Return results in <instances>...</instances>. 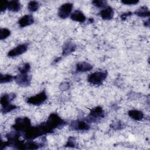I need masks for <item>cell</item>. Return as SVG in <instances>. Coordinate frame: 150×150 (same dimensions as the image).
Here are the masks:
<instances>
[{
  "label": "cell",
  "instance_id": "obj_1",
  "mask_svg": "<svg viewBox=\"0 0 150 150\" xmlns=\"http://www.w3.org/2000/svg\"><path fill=\"white\" fill-rule=\"evenodd\" d=\"M45 123L53 131L55 128H60L66 124V122L56 113L51 114Z\"/></svg>",
  "mask_w": 150,
  "mask_h": 150
},
{
  "label": "cell",
  "instance_id": "obj_2",
  "mask_svg": "<svg viewBox=\"0 0 150 150\" xmlns=\"http://www.w3.org/2000/svg\"><path fill=\"white\" fill-rule=\"evenodd\" d=\"M31 127L30 120L28 117H18L15 120L12 128L15 131L19 132H25Z\"/></svg>",
  "mask_w": 150,
  "mask_h": 150
},
{
  "label": "cell",
  "instance_id": "obj_3",
  "mask_svg": "<svg viewBox=\"0 0 150 150\" xmlns=\"http://www.w3.org/2000/svg\"><path fill=\"white\" fill-rule=\"evenodd\" d=\"M107 71H96L88 75V81L94 85H100L107 78Z\"/></svg>",
  "mask_w": 150,
  "mask_h": 150
},
{
  "label": "cell",
  "instance_id": "obj_4",
  "mask_svg": "<svg viewBox=\"0 0 150 150\" xmlns=\"http://www.w3.org/2000/svg\"><path fill=\"white\" fill-rule=\"evenodd\" d=\"M104 112L103 108L97 106L93 108L91 110L88 116L87 117L86 120L87 122H94L99 121L100 119L104 118Z\"/></svg>",
  "mask_w": 150,
  "mask_h": 150
},
{
  "label": "cell",
  "instance_id": "obj_5",
  "mask_svg": "<svg viewBox=\"0 0 150 150\" xmlns=\"http://www.w3.org/2000/svg\"><path fill=\"white\" fill-rule=\"evenodd\" d=\"M47 100V95L45 91H42L40 93L29 97L27 98L26 101L28 104L34 105H40Z\"/></svg>",
  "mask_w": 150,
  "mask_h": 150
},
{
  "label": "cell",
  "instance_id": "obj_6",
  "mask_svg": "<svg viewBox=\"0 0 150 150\" xmlns=\"http://www.w3.org/2000/svg\"><path fill=\"white\" fill-rule=\"evenodd\" d=\"M73 8L72 3H65L62 5L58 10V15L62 19H66L71 14Z\"/></svg>",
  "mask_w": 150,
  "mask_h": 150
},
{
  "label": "cell",
  "instance_id": "obj_7",
  "mask_svg": "<svg viewBox=\"0 0 150 150\" xmlns=\"http://www.w3.org/2000/svg\"><path fill=\"white\" fill-rule=\"evenodd\" d=\"M16 83L22 87H26L30 85L31 82V76L28 73H20L16 76H15Z\"/></svg>",
  "mask_w": 150,
  "mask_h": 150
},
{
  "label": "cell",
  "instance_id": "obj_8",
  "mask_svg": "<svg viewBox=\"0 0 150 150\" xmlns=\"http://www.w3.org/2000/svg\"><path fill=\"white\" fill-rule=\"evenodd\" d=\"M28 47V45L26 43H23L17 46L16 47L12 49L8 53V56L10 57H16L19 56L25 53Z\"/></svg>",
  "mask_w": 150,
  "mask_h": 150
},
{
  "label": "cell",
  "instance_id": "obj_9",
  "mask_svg": "<svg viewBox=\"0 0 150 150\" xmlns=\"http://www.w3.org/2000/svg\"><path fill=\"white\" fill-rule=\"evenodd\" d=\"M70 128L76 131H87L90 127L87 122L77 120L71 123Z\"/></svg>",
  "mask_w": 150,
  "mask_h": 150
},
{
  "label": "cell",
  "instance_id": "obj_10",
  "mask_svg": "<svg viewBox=\"0 0 150 150\" xmlns=\"http://www.w3.org/2000/svg\"><path fill=\"white\" fill-rule=\"evenodd\" d=\"M34 18L32 15H25L18 21V24L21 28H24L33 23Z\"/></svg>",
  "mask_w": 150,
  "mask_h": 150
},
{
  "label": "cell",
  "instance_id": "obj_11",
  "mask_svg": "<svg viewBox=\"0 0 150 150\" xmlns=\"http://www.w3.org/2000/svg\"><path fill=\"white\" fill-rule=\"evenodd\" d=\"M114 10L113 9L108 6H105L103 9H102L100 12V16L104 20H110L114 16Z\"/></svg>",
  "mask_w": 150,
  "mask_h": 150
},
{
  "label": "cell",
  "instance_id": "obj_12",
  "mask_svg": "<svg viewBox=\"0 0 150 150\" xmlns=\"http://www.w3.org/2000/svg\"><path fill=\"white\" fill-rule=\"evenodd\" d=\"M76 45L75 43L71 41L66 42L63 47L62 55L66 56L70 54L76 50Z\"/></svg>",
  "mask_w": 150,
  "mask_h": 150
},
{
  "label": "cell",
  "instance_id": "obj_13",
  "mask_svg": "<svg viewBox=\"0 0 150 150\" xmlns=\"http://www.w3.org/2000/svg\"><path fill=\"white\" fill-rule=\"evenodd\" d=\"M15 97L16 95L15 93L5 94L2 96L0 100L2 108H5L11 104L10 103L15 98Z\"/></svg>",
  "mask_w": 150,
  "mask_h": 150
},
{
  "label": "cell",
  "instance_id": "obj_14",
  "mask_svg": "<svg viewBox=\"0 0 150 150\" xmlns=\"http://www.w3.org/2000/svg\"><path fill=\"white\" fill-rule=\"evenodd\" d=\"M70 18L71 20H73L74 21H76V22H81V23L84 22L86 19L84 13L79 10H76V11H74L71 14Z\"/></svg>",
  "mask_w": 150,
  "mask_h": 150
},
{
  "label": "cell",
  "instance_id": "obj_15",
  "mask_svg": "<svg viewBox=\"0 0 150 150\" xmlns=\"http://www.w3.org/2000/svg\"><path fill=\"white\" fill-rule=\"evenodd\" d=\"M93 69V66L88 63L82 62H79L76 65V71L77 72H86L91 70Z\"/></svg>",
  "mask_w": 150,
  "mask_h": 150
},
{
  "label": "cell",
  "instance_id": "obj_16",
  "mask_svg": "<svg viewBox=\"0 0 150 150\" xmlns=\"http://www.w3.org/2000/svg\"><path fill=\"white\" fill-rule=\"evenodd\" d=\"M128 115L133 120L136 121H141L144 118V114L142 111L132 110L128 111Z\"/></svg>",
  "mask_w": 150,
  "mask_h": 150
},
{
  "label": "cell",
  "instance_id": "obj_17",
  "mask_svg": "<svg viewBox=\"0 0 150 150\" xmlns=\"http://www.w3.org/2000/svg\"><path fill=\"white\" fill-rule=\"evenodd\" d=\"M7 8L10 11L18 12L21 8V4L19 1H16V0L8 1Z\"/></svg>",
  "mask_w": 150,
  "mask_h": 150
},
{
  "label": "cell",
  "instance_id": "obj_18",
  "mask_svg": "<svg viewBox=\"0 0 150 150\" xmlns=\"http://www.w3.org/2000/svg\"><path fill=\"white\" fill-rule=\"evenodd\" d=\"M135 13L138 16L142 17V18L148 17V16H149L150 15L149 9L146 6H143L140 8H139L138 10H137L135 12Z\"/></svg>",
  "mask_w": 150,
  "mask_h": 150
},
{
  "label": "cell",
  "instance_id": "obj_19",
  "mask_svg": "<svg viewBox=\"0 0 150 150\" xmlns=\"http://www.w3.org/2000/svg\"><path fill=\"white\" fill-rule=\"evenodd\" d=\"M39 4L38 2L35 1H30L28 4V9L29 11L34 12H36L39 8Z\"/></svg>",
  "mask_w": 150,
  "mask_h": 150
},
{
  "label": "cell",
  "instance_id": "obj_20",
  "mask_svg": "<svg viewBox=\"0 0 150 150\" xmlns=\"http://www.w3.org/2000/svg\"><path fill=\"white\" fill-rule=\"evenodd\" d=\"M15 79V77L11 75V74H1L0 75V82L1 83H8L12 81Z\"/></svg>",
  "mask_w": 150,
  "mask_h": 150
},
{
  "label": "cell",
  "instance_id": "obj_21",
  "mask_svg": "<svg viewBox=\"0 0 150 150\" xmlns=\"http://www.w3.org/2000/svg\"><path fill=\"white\" fill-rule=\"evenodd\" d=\"M11 35V31L6 28H1L0 30V38L4 40Z\"/></svg>",
  "mask_w": 150,
  "mask_h": 150
},
{
  "label": "cell",
  "instance_id": "obj_22",
  "mask_svg": "<svg viewBox=\"0 0 150 150\" xmlns=\"http://www.w3.org/2000/svg\"><path fill=\"white\" fill-rule=\"evenodd\" d=\"M40 144H37L35 142L29 141L28 142L26 143V149H38L40 146Z\"/></svg>",
  "mask_w": 150,
  "mask_h": 150
},
{
  "label": "cell",
  "instance_id": "obj_23",
  "mask_svg": "<svg viewBox=\"0 0 150 150\" xmlns=\"http://www.w3.org/2000/svg\"><path fill=\"white\" fill-rule=\"evenodd\" d=\"M30 69V66L28 63H25L23 66L19 68V71L20 73H28Z\"/></svg>",
  "mask_w": 150,
  "mask_h": 150
},
{
  "label": "cell",
  "instance_id": "obj_24",
  "mask_svg": "<svg viewBox=\"0 0 150 150\" xmlns=\"http://www.w3.org/2000/svg\"><path fill=\"white\" fill-rule=\"evenodd\" d=\"M92 4L98 8H101V7H105L107 5V1H92Z\"/></svg>",
  "mask_w": 150,
  "mask_h": 150
},
{
  "label": "cell",
  "instance_id": "obj_25",
  "mask_svg": "<svg viewBox=\"0 0 150 150\" xmlns=\"http://www.w3.org/2000/svg\"><path fill=\"white\" fill-rule=\"evenodd\" d=\"M17 107L16 105H13V104H9L8 106L5 107V108H1V112L2 113H8V112H9L11 111H12V110L16 109Z\"/></svg>",
  "mask_w": 150,
  "mask_h": 150
},
{
  "label": "cell",
  "instance_id": "obj_26",
  "mask_svg": "<svg viewBox=\"0 0 150 150\" xmlns=\"http://www.w3.org/2000/svg\"><path fill=\"white\" fill-rule=\"evenodd\" d=\"M76 141H75V138L73 137H70L66 143V144L65 145L66 146H68V147H76Z\"/></svg>",
  "mask_w": 150,
  "mask_h": 150
},
{
  "label": "cell",
  "instance_id": "obj_27",
  "mask_svg": "<svg viewBox=\"0 0 150 150\" xmlns=\"http://www.w3.org/2000/svg\"><path fill=\"white\" fill-rule=\"evenodd\" d=\"M112 128L114 129H120L122 128L123 127V124L120 121H115V122H113L112 123V125H111Z\"/></svg>",
  "mask_w": 150,
  "mask_h": 150
},
{
  "label": "cell",
  "instance_id": "obj_28",
  "mask_svg": "<svg viewBox=\"0 0 150 150\" xmlns=\"http://www.w3.org/2000/svg\"><path fill=\"white\" fill-rule=\"evenodd\" d=\"M122 4L125 5H135L137 4L139 1H129V0H123L121 1Z\"/></svg>",
  "mask_w": 150,
  "mask_h": 150
},
{
  "label": "cell",
  "instance_id": "obj_29",
  "mask_svg": "<svg viewBox=\"0 0 150 150\" xmlns=\"http://www.w3.org/2000/svg\"><path fill=\"white\" fill-rule=\"evenodd\" d=\"M132 14V13L131 12H126V13H124L121 15V19L123 21L127 19V18H128V16H131Z\"/></svg>",
  "mask_w": 150,
  "mask_h": 150
},
{
  "label": "cell",
  "instance_id": "obj_30",
  "mask_svg": "<svg viewBox=\"0 0 150 150\" xmlns=\"http://www.w3.org/2000/svg\"><path fill=\"white\" fill-rule=\"evenodd\" d=\"M8 1H4L2 2V7H1V12H4L5 11V9L8 8Z\"/></svg>",
  "mask_w": 150,
  "mask_h": 150
},
{
  "label": "cell",
  "instance_id": "obj_31",
  "mask_svg": "<svg viewBox=\"0 0 150 150\" xmlns=\"http://www.w3.org/2000/svg\"><path fill=\"white\" fill-rule=\"evenodd\" d=\"M69 87V85L67 83H63L60 84L61 90H67Z\"/></svg>",
  "mask_w": 150,
  "mask_h": 150
},
{
  "label": "cell",
  "instance_id": "obj_32",
  "mask_svg": "<svg viewBox=\"0 0 150 150\" xmlns=\"http://www.w3.org/2000/svg\"><path fill=\"white\" fill-rule=\"evenodd\" d=\"M149 20H148L146 22H145V24H144V25H145V26H147V27L149 26Z\"/></svg>",
  "mask_w": 150,
  "mask_h": 150
}]
</instances>
